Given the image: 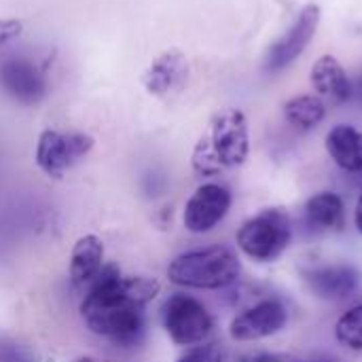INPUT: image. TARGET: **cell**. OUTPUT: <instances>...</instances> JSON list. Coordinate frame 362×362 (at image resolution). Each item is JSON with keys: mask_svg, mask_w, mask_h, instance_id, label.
<instances>
[{"mask_svg": "<svg viewBox=\"0 0 362 362\" xmlns=\"http://www.w3.org/2000/svg\"><path fill=\"white\" fill-rule=\"evenodd\" d=\"M320 19H322V11L318 4L310 2L305 4L297 17L293 19V23L284 30L282 36H278L267 53H265V59H263V70L265 72H282L286 70L295 59H299L308 45L314 40L318 28H320Z\"/></svg>", "mask_w": 362, "mask_h": 362, "instance_id": "cell-7", "label": "cell"}, {"mask_svg": "<svg viewBox=\"0 0 362 362\" xmlns=\"http://www.w3.org/2000/svg\"><path fill=\"white\" fill-rule=\"evenodd\" d=\"M325 148L333 163L348 174H362V132L339 123L325 138Z\"/></svg>", "mask_w": 362, "mask_h": 362, "instance_id": "cell-14", "label": "cell"}, {"mask_svg": "<svg viewBox=\"0 0 362 362\" xmlns=\"http://www.w3.org/2000/svg\"><path fill=\"white\" fill-rule=\"evenodd\" d=\"M23 32V21L17 17H4L0 19V53L6 51V47H11Z\"/></svg>", "mask_w": 362, "mask_h": 362, "instance_id": "cell-20", "label": "cell"}, {"mask_svg": "<svg viewBox=\"0 0 362 362\" xmlns=\"http://www.w3.org/2000/svg\"><path fill=\"white\" fill-rule=\"evenodd\" d=\"M104 269V242L93 235H81L70 252V280L72 284H91Z\"/></svg>", "mask_w": 362, "mask_h": 362, "instance_id": "cell-15", "label": "cell"}, {"mask_svg": "<svg viewBox=\"0 0 362 362\" xmlns=\"http://www.w3.org/2000/svg\"><path fill=\"white\" fill-rule=\"evenodd\" d=\"M308 288L314 297L325 301H344L350 299L361 284V272L352 263H329L312 267L303 274Z\"/></svg>", "mask_w": 362, "mask_h": 362, "instance_id": "cell-12", "label": "cell"}, {"mask_svg": "<svg viewBox=\"0 0 362 362\" xmlns=\"http://www.w3.org/2000/svg\"><path fill=\"white\" fill-rule=\"evenodd\" d=\"M305 221L316 231H339L346 223V204L333 191H320L305 204Z\"/></svg>", "mask_w": 362, "mask_h": 362, "instance_id": "cell-16", "label": "cell"}, {"mask_svg": "<svg viewBox=\"0 0 362 362\" xmlns=\"http://www.w3.org/2000/svg\"><path fill=\"white\" fill-rule=\"evenodd\" d=\"M0 91L21 106H34L49 95V78L32 57L8 55L0 59Z\"/></svg>", "mask_w": 362, "mask_h": 362, "instance_id": "cell-8", "label": "cell"}, {"mask_svg": "<svg viewBox=\"0 0 362 362\" xmlns=\"http://www.w3.org/2000/svg\"><path fill=\"white\" fill-rule=\"evenodd\" d=\"M238 362H284V361H280L278 356H272V354H248V356H242Z\"/></svg>", "mask_w": 362, "mask_h": 362, "instance_id": "cell-21", "label": "cell"}, {"mask_svg": "<svg viewBox=\"0 0 362 362\" xmlns=\"http://www.w3.org/2000/svg\"><path fill=\"white\" fill-rule=\"evenodd\" d=\"M74 362H98V361H93V358H89V356H81V358H76Z\"/></svg>", "mask_w": 362, "mask_h": 362, "instance_id": "cell-25", "label": "cell"}, {"mask_svg": "<svg viewBox=\"0 0 362 362\" xmlns=\"http://www.w3.org/2000/svg\"><path fill=\"white\" fill-rule=\"evenodd\" d=\"M354 98L358 100V104L362 106V72L361 76H358V81L354 83Z\"/></svg>", "mask_w": 362, "mask_h": 362, "instance_id": "cell-24", "label": "cell"}, {"mask_svg": "<svg viewBox=\"0 0 362 362\" xmlns=\"http://www.w3.org/2000/svg\"><path fill=\"white\" fill-rule=\"evenodd\" d=\"M354 225H356V231L362 235V191L356 199V208H354Z\"/></svg>", "mask_w": 362, "mask_h": 362, "instance_id": "cell-22", "label": "cell"}, {"mask_svg": "<svg viewBox=\"0 0 362 362\" xmlns=\"http://www.w3.org/2000/svg\"><path fill=\"white\" fill-rule=\"evenodd\" d=\"M95 146L91 134L81 129H42L36 140L34 161L38 170L49 178H64L74 170Z\"/></svg>", "mask_w": 362, "mask_h": 362, "instance_id": "cell-5", "label": "cell"}, {"mask_svg": "<svg viewBox=\"0 0 362 362\" xmlns=\"http://www.w3.org/2000/svg\"><path fill=\"white\" fill-rule=\"evenodd\" d=\"M242 274L240 257L227 246L195 248L178 255L168 265V280L182 288L223 291L238 282Z\"/></svg>", "mask_w": 362, "mask_h": 362, "instance_id": "cell-3", "label": "cell"}, {"mask_svg": "<svg viewBox=\"0 0 362 362\" xmlns=\"http://www.w3.org/2000/svg\"><path fill=\"white\" fill-rule=\"evenodd\" d=\"M284 117L293 127H297L301 132H310V129H316L325 121L327 104L316 93L293 95L284 104Z\"/></svg>", "mask_w": 362, "mask_h": 362, "instance_id": "cell-17", "label": "cell"}, {"mask_svg": "<svg viewBox=\"0 0 362 362\" xmlns=\"http://www.w3.org/2000/svg\"><path fill=\"white\" fill-rule=\"evenodd\" d=\"M225 352L218 344H197L191 346L176 362H223Z\"/></svg>", "mask_w": 362, "mask_h": 362, "instance_id": "cell-19", "label": "cell"}, {"mask_svg": "<svg viewBox=\"0 0 362 362\" xmlns=\"http://www.w3.org/2000/svg\"><path fill=\"white\" fill-rule=\"evenodd\" d=\"M297 362H339L333 356H327V354H318V356H310V358H301Z\"/></svg>", "mask_w": 362, "mask_h": 362, "instance_id": "cell-23", "label": "cell"}, {"mask_svg": "<svg viewBox=\"0 0 362 362\" xmlns=\"http://www.w3.org/2000/svg\"><path fill=\"white\" fill-rule=\"evenodd\" d=\"M310 83L316 95L320 100H329L331 104H346L354 98V83L350 81L341 62L331 53H325L314 62L310 70Z\"/></svg>", "mask_w": 362, "mask_h": 362, "instance_id": "cell-13", "label": "cell"}, {"mask_svg": "<svg viewBox=\"0 0 362 362\" xmlns=\"http://www.w3.org/2000/svg\"><path fill=\"white\" fill-rule=\"evenodd\" d=\"M288 322V310L280 299H263L240 312L229 325L233 341H259L280 333Z\"/></svg>", "mask_w": 362, "mask_h": 362, "instance_id": "cell-10", "label": "cell"}, {"mask_svg": "<svg viewBox=\"0 0 362 362\" xmlns=\"http://www.w3.org/2000/svg\"><path fill=\"white\" fill-rule=\"evenodd\" d=\"M231 204L233 197L225 185L218 182L199 185L185 204L182 225L187 231L197 235L210 233L214 227H218L225 221V216L231 210Z\"/></svg>", "mask_w": 362, "mask_h": 362, "instance_id": "cell-9", "label": "cell"}, {"mask_svg": "<svg viewBox=\"0 0 362 362\" xmlns=\"http://www.w3.org/2000/svg\"><path fill=\"white\" fill-rule=\"evenodd\" d=\"M293 240V223L284 208H265L242 223L235 233L238 248L257 263H272L284 255Z\"/></svg>", "mask_w": 362, "mask_h": 362, "instance_id": "cell-4", "label": "cell"}, {"mask_svg": "<svg viewBox=\"0 0 362 362\" xmlns=\"http://www.w3.org/2000/svg\"><path fill=\"white\" fill-rule=\"evenodd\" d=\"M250 125L240 108L218 110L199 142L193 148V170L199 176H216L225 170H235L248 161Z\"/></svg>", "mask_w": 362, "mask_h": 362, "instance_id": "cell-2", "label": "cell"}, {"mask_svg": "<svg viewBox=\"0 0 362 362\" xmlns=\"http://www.w3.org/2000/svg\"><path fill=\"white\" fill-rule=\"evenodd\" d=\"M161 284L146 276H123L104 265L81 301L85 327L117 346L140 344L146 327L144 308L159 295Z\"/></svg>", "mask_w": 362, "mask_h": 362, "instance_id": "cell-1", "label": "cell"}, {"mask_svg": "<svg viewBox=\"0 0 362 362\" xmlns=\"http://www.w3.org/2000/svg\"><path fill=\"white\" fill-rule=\"evenodd\" d=\"M161 320L168 337L176 346H197L208 339L214 318L208 308L191 295L174 293L161 308Z\"/></svg>", "mask_w": 362, "mask_h": 362, "instance_id": "cell-6", "label": "cell"}, {"mask_svg": "<svg viewBox=\"0 0 362 362\" xmlns=\"http://www.w3.org/2000/svg\"><path fill=\"white\" fill-rule=\"evenodd\" d=\"M335 337L344 348L350 350H362V303L354 305L352 310H348L346 314H341V318L335 325Z\"/></svg>", "mask_w": 362, "mask_h": 362, "instance_id": "cell-18", "label": "cell"}, {"mask_svg": "<svg viewBox=\"0 0 362 362\" xmlns=\"http://www.w3.org/2000/svg\"><path fill=\"white\" fill-rule=\"evenodd\" d=\"M191 78L189 57L180 49H165L142 72L140 81L148 95L172 98L180 93Z\"/></svg>", "mask_w": 362, "mask_h": 362, "instance_id": "cell-11", "label": "cell"}]
</instances>
